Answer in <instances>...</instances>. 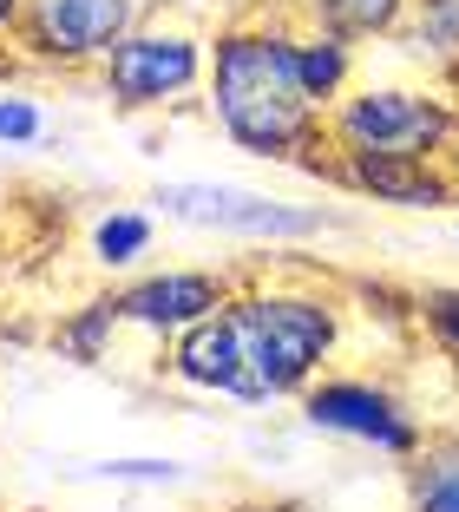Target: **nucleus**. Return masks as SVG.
Instances as JSON below:
<instances>
[{
  "label": "nucleus",
  "mask_w": 459,
  "mask_h": 512,
  "mask_svg": "<svg viewBox=\"0 0 459 512\" xmlns=\"http://www.w3.org/2000/svg\"><path fill=\"white\" fill-rule=\"evenodd\" d=\"M341 309L328 289L309 283H237L217 316L184 329L178 342H164V375L178 388L217 394V401L269 407L289 401L309 381L328 375L341 355Z\"/></svg>",
  "instance_id": "nucleus-1"
},
{
  "label": "nucleus",
  "mask_w": 459,
  "mask_h": 512,
  "mask_svg": "<svg viewBox=\"0 0 459 512\" xmlns=\"http://www.w3.org/2000/svg\"><path fill=\"white\" fill-rule=\"evenodd\" d=\"M204 112L217 119V132L250 158L269 165H328V112L309 99L296 73V20L276 0L230 14L210 27V86Z\"/></svg>",
  "instance_id": "nucleus-2"
},
{
  "label": "nucleus",
  "mask_w": 459,
  "mask_h": 512,
  "mask_svg": "<svg viewBox=\"0 0 459 512\" xmlns=\"http://www.w3.org/2000/svg\"><path fill=\"white\" fill-rule=\"evenodd\" d=\"M210 86V20L158 0L99 66V92L112 112H171Z\"/></svg>",
  "instance_id": "nucleus-3"
},
{
  "label": "nucleus",
  "mask_w": 459,
  "mask_h": 512,
  "mask_svg": "<svg viewBox=\"0 0 459 512\" xmlns=\"http://www.w3.org/2000/svg\"><path fill=\"white\" fill-rule=\"evenodd\" d=\"M328 145L355 158H414V165H446L459 138V92L446 79L433 86H361L328 106Z\"/></svg>",
  "instance_id": "nucleus-4"
},
{
  "label": "nucleus",
  "mask_w": 459,
  "mask_h": 512,
  "mask_svg": "<svg viewBox=\"0 0 459 512\" xmlns=\"http://www.w3.org/2000/svg\"><path fill=\"white\" fill-rule=\"evenodd\" d=\"M158 0H27V20H20V66H40V73H99L112 60V46L151 14Z\"/></svg>",
  "instance_id": "nucleus-5"
},
{
  "label": "nucleus",
  "mask_w": 459,
  "mask_h": 512,
  "mask_svg": "<svg viewBox=\"0 0 459 512\" xmlns=\"http://www.w3.org/2000/svg\"><path fill=\"white\" fill-rule=\"evenodd\" d=\"M302 421L315 434H335V440H355V447H374L387 460H414L427 447L420 434V414H407L387 381L374 375H322L302 388Z\"/></svg>",
  "instance_id": "nucleus-6"
},
{
  "label": "nucleus",
  "mask_w": 459,
  "mask_h": 512,
  "mask_svg": "<svg viewBox=\"0 0 459 512\" xmlns=\"http://www.w3.org/2000/svg\"><path fill=\"white\" fill-rule=\"evenodd\" d=\"M171 224L217 230V237H256V243H309L328 230V211L309 204H282V197L243 191V184H158L151 191Z\"/></svg>",
  "instance_id": "nucleus-7"
},
{
  "label": "nucleus",
  "mask_w": 459,
  "mask_h": 512,
  "mask_svg": "<svg viewBox=\"0 0 459 512\" xmlns=\"http://www.w3.org/2000/svg\"><path fill=\"white\" fill-rule=\"evenodd\" d=\"M237 276L223 270H145L132 276L125 289H112V309H119L125 329L151 335V342H178L184 329H197L204 316H217L223 302H230Z\"/></svg>",
  "instance_id": "nucleus-8"
},
{
  "label": "nucleus",
  "mask_w": 459,
  "mask_h": 512,
  "mask_svg": "<svg viewBox=\"0 0 459 512\" xmlns=\"http://www.w3.org/2000/svg\"><path fill=\"white\" fill-rule=\"evenodd\" d=\"M328 184L355 197H374V204H394V211H446L459 204V178L453 165H414V158H355V151L328 145Z\"/></svg>",
  "instance_id": "nucleus-9"
},
{
  "label": "nucleus",
  "mask_w": 459,
  "mask_h": 512,
  "mask_svg": "<svg viewBox=\"0 0 459 512\" xmlns=\"http://www.w3.org/2000/svg\"><path fill=\"white\" fill-rule=\"evenodd\" d=\"M276 7L296 27H328L355 46L400 40V27H407V0H276Z\"/></svg>",
  "instance_id": "nucleus-10"
},
{
  "label": "nucleus",
  "mask_w": 459,
  "mask_h": 512,
  "mask_svg": "<svg viewBox=\"0 0 459 512\" xmlns=\"http://www.w3.org/2000/svg\"><path fill=\"white\" fill-rule=\"evenodd\" d=\"M296 73L302 86H309L315 106H335V99H348L361 79V46L355 40H341V33L328 27H296Z\"/></svg>",
  "instance_id": "nucleus-11"
},
{
  "label": "nucleus",
  "mask_w": 459,
  "mask_h": 512,
  "mask_svg": "<svg viewBox=\"0 0 459 512\" xmlns=\"http://www.w3.org/2000/svg\"><path fill=\"white\" fill-rule=\"evenodd\" d=\"M400 46H414V60H427L453 86L459 79V0H407Z\"/></svg>",
  "instance_id": "nucleus-12"
},
{
  "label": "nucleus",
  "mask_w": 459,
  "mask_h": 512,
  "mask_svg": "<svg viewBox=\"0 0 459 512\" xmlns=\"http://www.w3.org/2000/svg\"><path fill=\"white\" fill-rule=\"evenodd\" d=\"M151 237H158V224H151L145 211H105L99 224H92V263L132 270L138 256H151Z\"/></svg>",
  "instance_id": "nucleus-13"
},
{
  "label": "nucleus",
  "mask_w": 459,
  "mask_h": 512,
  "mask_svg": "<svg viewBox=\"0 0 459 512\" xmlns=\"http://www.w3.org/2000/svg\"><path fill=\"white\" fill-rule=\"evenodd\" d=\"M414 512H459V447L414 453Z\"/></svg>",
  "instance_id": "nucleus-14"
},
{
  "label": "nucleus",
  "mask_w": 459,
  "mask_h": 512,
  "mask_svg": "<svg viewBox=\"0 0 459 512\" xmlns=\"http://www.w3.org/2000/svg\"><path fill=\"white\" fill-rule=\"evenodd\" d=\"M119 329H125V322H119V309H112V296H99V302H86V309L60 329V348L73 355V362H105V348H112Z\"/></svg>",
  "instance_id": "nucleus-15"
},
{
  "label": "nucleus",
  "mask_w": 459,
  "mask_h": 512,
  "mask_svg": "<svg viewBox=\"0 0 459 512\" xmlns=\"http://www.w3.org/2000/svg\"><path fill=\"white\" fill-rule=\"evenodd\" d=\"M414 316L427 322V335H433V342L459 355V289H453V283L420 289V296H414Z\"/></svg>",
  "instance_id": "nucleus-16"
},
{
  "label": "nucleus",
  "mask_w": 459,
  "mask_h": 512,
  "mask_svg": "<svg viewBox=\"0 0 459 512\" xmlns=\"http://www.w3.org/2000/svg\"><path fill=\"white\" fill-rule=\"evenodd\" d=\"M86 480H119V486H178L184 467L178 460H92V467H79Z\"/></svg>",
  "instance_id": "nucleus-17"
},
{
  "label": "nucleus",
  "mask_w": 459,
  "mask_h": 512,
  "mask_svg": "<svg viewBox=\"0 0 459 512\" xmlns=\"http://www.w3.org/2000/svg\"><path fill=\"white\" fill-rule=\"evenodd\" d=\"M46 132V112L33 106L27 92H7L0 86V145H33Z\"/></svg>",
  "instance_id": "nucleus-18"
},
{
  "label": "nucleus",
  "mask_w": 459,
  "mask_h": 512,
  "mask_svg": "<svg viewBox=\"0 0 459 512\" xmlns=\"http://www.w3.org/2000/svg\"><path fill=\"white\" fill-rule=\"evenodd\" d=\"M171 7H184V14H197V20H210L217 27V14L230 20V14H250V7H263V0H171Z\"/></svg>",
  "instance_id": "nucleus-19"
},
{
  "label": "nucleus",
  "mask_w": 459,
  "mask_h": 512,
  "mask_svg": "<svg viewBox=\"0 0 459 512\" xmlns=\"http://www.w3.org/2000/svg\"><path fill=\"white\" fill-rule=\"evenodd\" d=\"M20 20H27V0H0V46L20 40Z\"/></svg>",
  "instance_id": "nucleus-20"
},
{
  "label": "nucleus",
  "mask_w": 459,
  "mask_h": 512,
  "mask_svg": "<svg viewBox=\"0 0 459 512\" xmlns=\"http://www.w3.org/2000/svg\"><path fill=\"white\" fill-rule=\"evenodd\" d=\"M14 73H20V53H14V46H0V86H7Z\"/></svg>",
  "instance_id": "nucleus-21"
},
{
  "label": "nucleus",
  "mask_w": 459,
  "mask_h": 512,
  "mask_svg": "<svg viewBox=\"0 0 459 512\" xmlns=\"http://www.w3.org/2000/svg\"><path fill=\"white\" fill-rule=\"evenodd\" d=\"M243 512H296V506H282V499H269V506H243Z\"/></svg>",
  "instance_id": "nucleus-22"
},
{
  "label": "nucleus",
  "mask_w": 459,
  "mask_h": 512,
  "mask_svg": "<svg viewBox=\"0 0 459 512\" xmlns=\"http://www.w3.org/2000/svg\"><path fill=\"white\" fill-rule=\"evenodd\" d=\"M446 165H453V178H459V138H453V151H446Z\"/></svg>",
  "instance_id": "nucleus-23"
},
{
  "label": "nucleus",
  "mask_w": 459,
  "mask_h": 512,
  "mask_svg": "<svg viewBox=\"0 0 459 512\" xmlns=\"http://www.w3.org/2000/svg\"><path fill=\"white\" fill-rule=\"evenodd\" d=\"M453 92H459V79H453Z\"/></svg>",
  "instance_id": "nucleus-24"
},
{
  "label": "nucleus",
  "mask_w": 459,
  "mask_h": 512,
  "mask_svg": "<svg viewBox=\"0 0 459 512\" xmlns=\"http://www.w3.org/2000/svg\"><path fill=\"white\" fill-rule=\"evenodd\" d=\"M453 230H459V224H453Z\"/></svg>",
  "instance_id": "nucleus-25"
}]
</instances>
